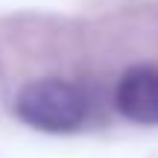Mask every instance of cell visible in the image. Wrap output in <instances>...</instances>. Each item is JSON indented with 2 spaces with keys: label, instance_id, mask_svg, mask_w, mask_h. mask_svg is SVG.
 I'll return each instance as SVG.
<instances>
[{
  "label": "cell",
  "instance_id": "obj_1",
  "mask_svg": "<svg viewBox=\"0 0 158 158\" xmlns=\"http://www.w3.org/2000/svg\"><path fill=\"white\" fill-rule=\"evenodd\" d=\"M15 114L41 132H73L88 117V100L76 85L64 79H35L15 97Z\"/></svg>",
  "mask_w": 158,
  "mask_h": 158
},
{
  "label": "cell",
  "instance_id": "obj_2",
  "mask_svg": "<svg viewBox=\"0 0 158 158\" xmlns=\"http://www.w3.org/2000/svg\"><path fill=\"white\" fill-rule=\"evenodd\" d=\"M114 106L126 120L141 126H158V68L135 64L117 82Z\"/></svg>",
  "mask_w": 158,
  "mask_h": 158
}]
</instances>
